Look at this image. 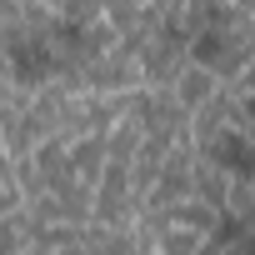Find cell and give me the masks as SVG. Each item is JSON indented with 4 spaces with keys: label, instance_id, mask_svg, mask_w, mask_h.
Here are the masks:
<instances>
[{
    "label": "cell",
    "instance_id": "1",
    "mask_svg": "<svg viewBox=\"0 0 255 255\" xmlns=\"http://www.w3.org/2000/svg\"><path fill=\"white\" fill-rule=\"evenodd\" d=\"M210 155H215L220 165H230L235 175H250V150H245V135H235V130L215 135V140H210Z\"/></svg>",
    "mask_w": 255,
    "mask_h": 255
}]
</instances>
